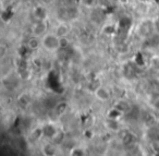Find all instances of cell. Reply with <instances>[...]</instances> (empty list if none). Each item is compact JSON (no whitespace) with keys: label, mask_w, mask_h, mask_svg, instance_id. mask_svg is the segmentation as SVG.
<instances>
[{"label":"cell","mask_w":159,"mask_h":156,"mask_svg":"<svg viewBox=\"0 0 159 156\" xmlns=\"http://www.w3.org/2000/svg\"><path fill=\"white\" fill-rule=\"evenodd\" d=\"M69 40L64 36V37H59V47L60 48H66L69 46Z\"/></svg>","instance_id":"52a82bcc"},{"label":"cell","mask_w":159,"mask_h":156,"mask_svg":"<svg viewBox=\"0 0 159 156\" xmlns=\"http://www.w3.org/2000/svg\"><path fill=\"white\" fill-rule=\"evenodd\" d=\"M155 29L157 30V32H159V19L156 21V24H155Z\"/></svg>","instance_id":"9c48e42d"},{"label":"cell","mask_w":159,"mask_h":156,"mask_svg":"<svg viewBox=\"0 0 159 156\" xmlns=\"http://www.w3.org/2000/svg\"><path fill=\"white\" fill-rule=\"evenodd\" d=\"M38 45H39V42H38L37 38H31V40H29V47H30L31 49L37 48Z\"/></svg>","instance_id":"ba28073f"},{"label":"cell","mask_w":159,"mask_h":156,"mask_svg":"<svg viewBox=\"0 0 159 156\" xmlns=\"http://www.w3.org/2000/svg\"><path fill=\"white\" fill-rule=\"evenodd\" d=\"M152 31H154V24L150 21H146V22L142 23V25L139 26V32L143 36L150 35Z\"/></svg>","instance_id":"7a4b0ae2"},{"label":"cell","mask_w":159,"mask_h":156,"mask_svg":"<svg viewBox=\"0 0 159 156\" xmlns=\"http://www.w3.org/2000/svg\"><path fill=\"white\" fill-rule=\"evenodd\" d=\"M43 44L48 49H56L59 47V38L55 35H46L43 40Z\"/></svg>","instance_id":"6da1fadb"},{"label":"cell","mask_w":159,"mask_h":156,"mask_svg":"<svg viewBox=\"0 0 159 156\" xmlns=\"http://www.w3.org/2000/svg\"><path fill=\"white\" fill-rule=\"evenodd\" d=\"M45 32H46V25H45V23L43 22H39V23H36L35 25H34L33 27V33L34 35H42V34H44Z\"/></svg>","instance_id":"3957f363"},{"label":"cell","mask_w":159,"mask_h":156,"mask_svg":"<svg viewBox=\"0 0 159 156\" xmlns=\"http://www.w3.org/2000/svg\"><path fill=\"white\" fill-rule=\"evenodd\" d=\"M56 33H57V36H59V37H64V36H66L69 34V26L66 24H60L56 30Z\"/></svg>","instance_id":"277c9868"},{"label":"cell","mask_w":159,"mask_h":156,"mask_svg":"<svg viewBox=\"0 0 159 156\" xmlns=\"http://www.w3.org/2000/svg\"><path fill=\"white\" fill-rule=\"evenodd\" d=\"M43 133L46 136H49V138H53V136L56 135L55 129H53L52 127H50V125H48V127H46L45 129H43Z\"/></svg>","instance_id":"8992f818"},{"label":"cell","mask_w":159,"mask_h":156,"mask_svg":"<svg viewBox=\"0 0 159 156\" xmlns=\"http://www.w3.org/2000/svg\"><path fill=\"white\" fill-rule=\"evenodd\" d=\"M96 95H97L98 98L102 99V101H106V99L109 98V93L107 92V90H105V88H98V90L96 91Z\"/></svg>","instance_id":"5b68a950"}]
</instances>
